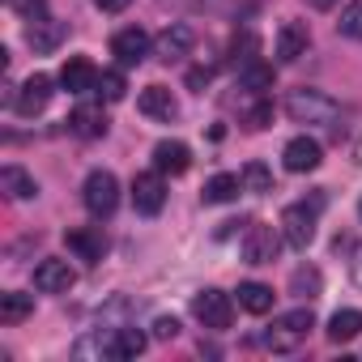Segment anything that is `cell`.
Wrapping results in <instances>:
<instances>
[{
	"label": "cell",
	"instance_id": "1",
	"mask_svg": "<svg viewBox=\"0 0 362 362\" xmlns=\"http://www.w3.org/2000/svg\"><path fill=\"white\" fill-rule=\"evenodd\" d=\"M320 209H324V197H311V205L298 201V205H286V209H281V235H286L290 247H298V252L311 247V239H315V222H320Z\"/></svg>",
	"mask_w": 362,
	"mask_h": 362
},
{
	"label": "cell",
	"instance_id": "2",
	"mask_svg": "<svg viewBox=\"0 0 362 362\" xmlns=\"http://www.w3.org/2000/svg\"><path fill=\"white\" fill-rule=\"evenodd\" d=\"M315 328V315H311V307H298V311H286L281 320H273V328L264 332V345L273 349V354H294L303 341H307V332Z\"/></svg>",
	"mask_w": 362,
	"mask_h": 362
},
{
	"label": "cell",
	"instance_id": "3",
	"mask_svg": "<svg viewBox=\"0 0 362 362\" xmlns=\"http://www.w3.org/2000/svg\"><path fill=\"white\" fill-rule=\"evenodd\" d=\"M286 115L294 124H337L341 107L320 90H290L286 94Z\"/></svg>",
	"mask_w": 362,
	"mask_h": 362
},
{
	"label": "cell",
	"instance_id": "4",
	"mask_svg": "<svg viewBox=\"0 0 362 362\" xmlns=\"http://www.w3.org/2000/svg\"><path fill=\"white\" fill-rule=\"evenodd\" d=\"M81 201L94 218H111L119 205V179L111 170H90L86 184H81Z\"/></svg>",
	"mask_w": 362,
	"mask_h": 362
},
{
	"label": "cell",
	"instance_id": "5",
	"mask_svg": "<svg viewBox=\"0 0 362 362\" xmlns=\"http://www.w3.org/2000/svg\"><path fill=\"white\" fill-rule=\"evenodd\" d=\"M281 239L286 235H277V226H264V222H252L247 226V235H243V260L247 264H273L277 260V252H281Z\"/></svg>",
	"mask_w": 362,
	"mask_h": 362
},
{
	"label": "cell",
	"instance_id": "6",
	"mask_svg": "<svg viewBox=\"0 0 362 362\" xmlns=\"http://www.w3.org/2000/svg\"><path fill=\"white\" fill-rule=\"evenodd\" d=\"M192 315H197L205 328L222 332V328H230V320H235V303H230V294H222V290H201V294L192 298Z\"/></svg>",
	"mask_w": 362,
	"mask_h": 362
},
{
	"label": "cell",
	"instance_id": "7",
	"mask_svg": "<svg viewBox=\"0 0 362 362\" xmlns=\"http://www.w3.org/2000/svg\"><path fill=\"white\" fill-rule=\"evenodd\" d=\"M132 205L145 218L162 214V205H166V179H162V170H145V175L132 179Z\"/></svg>",
	"mask_w": 362,
	"mask_h": 362
},
{
	"label": "cell",
	"instance_id": "8",
	"mask_svg": "<svg viewBox=\"0 0 362 362\" xmlns=\"http://www.w3.org/2000/svg\"><path fill=\"white\" fill-rule=\"evenodd\" d=\"M77 286V273L69 260H39L35 264V290L39 294H69Z\"/></svg>",
	"mask_w": 362,
	"mask_h": 362
},
{
	"label": "cell",
	"instance_id": "9",
	"mask_svg": "<svg viewBox=\"0 0 362 362\" xmlns=\"http://www.w3.org/2000/svg\"><path fill=\"white\" fill-rule=\"evenodd\" d=\"M47 103H52V77H47V73H35V77L22 81V90H18V98H13V111L30 119V115H39Z\"/></svg>",
	"mask_w": 362,
	"mask_h": 362
},
{
	"label": "cell",
	"instance_id": "10",
	"mask_svg": "<svg viewBox=\"0 0 362 362\" xmlns=\"http://www.w3.org/2000/svg\"><path fill=\"white\" fill-rule=\"evenodd\" d=\"M197 47V35H192V26H166L158 39H153V56L158 60H184L188 52Z\"/></svg>",
	"mask_w": 362,
	"mask_h": 362
},
{
	"label": "cell",
	"instance_id": "11",
	"mask_svg": "<svg viewBox=\"0 0 362 362\" xmlns=\"http://www.w3.org/2000/svg\"><path fill=\"white\" fill-rule=\"evenodd\" d=\"M149 35L141 30V26H128V30H119L115 39H111V52H115V60L124 64V69H132V64H141L145 56H149Z\"/></svg>",
	"mask_w": 362,
	"mask_h": 362
},
{
	"label": "cell",
	"instance_id": "12",
	"mask_svg": "<svg viewBox=\"0 0 362 362\" xmlns=\"http://www.w3.org/2000/svg\"><path fill=\"white\" fill-rule=\"evenodd\" d=\"M281 158H286V170L307 175V170H315V166H320L324 149H320V141H315V136H294V141L281 149Z\"/></svg>",
	"mask_w": 362,
	"mask_h": 362
},
{
	"label": "cell",
	"instance_id": "13",
	"mask_svg": "<svg viewBox=\"0 0 362 362\" xmlns=\"http://www.w3.org/2000/svg\"><path fill=\"white\" fill-rule=\"evenodd\" d=\"M307 47H311V30H307L303 22H286V26L277 30V60H281V64L303 60Z\"/></svg>",
	"mask_w": 362,
	"mask_h": 362
},
{
	"label": "cell",
	"instance_id": "14",
	"mask_svg": "<svg viewBox=\"0 0 362 362\" xmlns=\"http://www.w3.org/2000/svg\"><path fill=\"white\" fill-rule=\"evenodd\" d=\"M107 111L103 107H94V103H81V107H73V115H69V132H77V136H86V141H98V136H107Z\"/></svg>",
	"mask_w": 362,
	"mask_h": 362
},
{
	"label": "cell",
	"instance_id": "15",
	"mask_svg": "<svg viewBox=\"0 0 362 362\" xmlns=\"http://www.w3.org/2000/svg\"><path fill=\"white\" fill-rule=\"evenodd\" d=\"M60 86H64L69 94H86V90L98 86V69H94L86 56H69L64 69H60Z\"/></svg>",
	"mask_w": 362,
	"mask_h": 362
},
{
	"label": "cell",
	"instance_id": "16",
	"mask_svg": "<svg viewBox=\"0 0 362 362\" xmlns=\"http://www.w3.org/2000/svg\"><path fill=\"white\" fill-rule=\"evenodd\" d=\"M153 166H158L162 175H184V170L192 166V149H188L184 141H158V145H153Z\"/></svg>",
	"mask_w": 362,
	"mask_h": 362
},
{
	"label": "cell",
	"instance_id": "17",
	"mask_svg": "<svg viewBox=\"0 0 362 362\" xmlns=\"http://www.w3.org/2000/svg\"><path fill=\"white\" fill-rule=\"evenodd\" d=\"M64 35H69V26H64V22H56V18H39L35 26H26V43H30L39 56L56 52V47L64 43Z\"/></svg>",
	"mask_w": 362,
	"mask_h": 362
},
{
	"label": "cell",
	"instance_id": "18",
	"mask_svg": "<svg viewBox=\"0 0 362 362\" xmlns=\"http://www.w3.org/2000/svg\"><path fill=\"white\" fill-rule=\"evenodd\" d=\"M136 107H141V115H149V119H166V124L179 115V103H175V94H170L166 86H149V90H141Z\"/></svg>",
	"mask_w": 362,
	"mask_h": 362
},
{
	"label": "cell",
	"instance_id": "19",
	"mask_svg": "<svg viewBox=\"0 0 362 362\" xmlns=\"http://www.w3.org/2000/svg\"><path fill=\"white\" fill-rule=\"evenodd\" d=\"M64 243H69V252H77V260H103V252H107V239H103V230H90V226H73V230H64Z\"/></svg>",
	"mask_w": 362,
	"mask_h": 362
},
{
	"label": "cell",
	"instance_id": "20",
	"mask_svg": "<svg viewBox=\"0 0 362 362\" xmlns=\"http://www.w3.org/2000/svg\"><path fill=\"white\" fill-rule=\"evenodd\" d=\"M145 332L141 328H111L107 332V358H136L145 354Z\"/></svg>",
	"mask_w": 362,
	"mask_h": 362
},
{
	"label": "cell",
	"instance_id": "21",
	"mask_svg": "<svg viewBox=\"0 0 362 362\" xmlns=\"http://www.w3.org/2000/svg\"><path fill=\"white\" fill-rule=\"evenodd\" d=\"M0 188H5L13 201H35V197H39L35 175H26L22 166H5V170H0Z\"/></svg>",
	"mask_w": 362,
	"mask_h": 362
},
{
	"label": "cell",
	"instance_id": "22",
	"mask_svg": "<svg viewBox=\"0 0 362 362\" xmlns=\"http://www.w3.org/2000/svg\"><path fill=\"white\" fill-rule=\"evenodd\" d=\"M290 294H294V298H307V303L320 298V294H324V273H320L315 264H298V269L290 273Z\"/></svg>",
	"mask_w": 362,
	"mask_h": 362
},
{
	"label": "cell",
	"instance_id": "23",
	"mask_svg": "<svg viewBox=\"0 0 362 362\" xmlns=\"http://www.w3.org/2000/svg\"><path fill=\"white\" fill-rule=\"evenodd\" d=\"M354 337H362V311L345 307V311H337V315L328 320V341H332V345H349Z\"/></svg>",
	"mask_w": 362,
	"mask_h": 362
},
{
	"label": "cell",
	"instance_id": "24",
	"mask_svg": "<svg viewBox=\"0 0 362 362\" xmlns=\"http://www.w3.org/2000/svg\"><path fill=\"white\" fill-rule=\"evenodd\" d=\"M239 307L252 311V315L273 311V286H264V281H243V286H239Z\"/></svg>",
	"mask_w": 362,
	"mask_h": 362
},
{
	"label": "cell",
	"instance_id": "25",
	"mask_svg": "<svg viewBox=\"0 0 362 362\" xmlns=\"http://www.w3.org/2000/svg\"><path fill=\"white\" fill-rule=\"evenodd\" d=\"M30 311H35V298L30 294H22V290L0 294V324H22Z\"/></svg>",
	"mask_w": 362,
	"mask_h": 362
},
{
	"label": "cell",
	"instance_id": "26",
	"mask_svg": "<svg viewBox=\"0 0 362 362\" xmlns=\"http://www.w3.org/2000/svg\"><path fill=\"white\" fill-rule=\"evenodd\" d=\"M239 188H243L239 175H214L209 184H205V205H226V201L239 197Z\"/></svg>",
	"mask_w": 362,
	"mask_h": 362
},
{
	"label": "cell",
	"instance_id": "27",
	"mask_svg": "<svg viewBox=\"0 0 362 362\" xmlns=\"http://www.w3.org/2000/svg\"><path fill=\"white\" fill-rule=\"evenodd\" d=\"M239 81H243V90L264 94V90H273V64L252 60V64H243V69H239Z\"/></svg>",
	"mask_w": 362,
	"mask_h": 362
},
{
	"label": "cell",
	"instance_id": "28",
	"mask_svg": "<svg viewBox=\"0 0 362 362\" xmlns=\"http://www.w3.org/2000/svg\"><path fill=\"white\" fill-rule=\"evenodd\" d=\"M239 179H243V188H247V192H273V175H269L264 162H247Z\"/></svg>",
	"mask_w": 362,
	"mask_h": 362
},
{
	"label": "cell",
	"instance_id": "29",
	"mask_svg": "<svg viewBox=\"0 0 362 362\" xmlns=\"http://www.w3.org/2000/svg\"><path fill=\"white\" fill-rule=\"evenodd\" d=\"M107 103H119L124 94H128V81H124V73L119 69H107V73H98V86H94Z\"/></svg>",
	"mask_w": 362,
	"mask_h": 362
},
{
	"label": "cell",
	"instance_id": "30",
	"mask_svg": "<svg viewBox=\"0 0 362 362\" xmlns=\"http://www.w3.org/2000/svg\"><path fill=\"white\" fill-rule=\"evenodd\" d=\"M256 52H260V39L252 35V30H243V35H235V43H230V60L243 69V64H252L256 60Z\"/></svg>",
	"mask_w": 362,
	"mask_h": 362
},
{
	"label": "cell",
	"instance_id": "31",
	"mask_svg": "<svg viewBox=\"0 0 362 362\" xmlns=\"http://www.w3.org/2000/svg\"><path fill=\"white\" fill-rule=\"evenodd\" d=\"M337 30H341L345 39H362V0H349V5H345Z\"/></svg>",
	"mask_w": 362,
	"mask_h": 362
},
{
	"label": "cell",
	"instance_id": "32",
	"mask_svg": "<svg viewBox=\"0 0 362 362\" xmlns=\"http://www.w3.org/2000/svg\"><path fill=\"white\" fill-rule=\"evenodd\" d=\"M153 337H158V341H175V337H179V320H175V315H158V320H153Z\"/></svg>",
	"mask_w": 362,
	"mask_h": 362
},
{
	"label": "cell",
	"instance_id": "33",
	"mask_svg": "<svg viewBox=\"0 0 362 362\" xmlns=\"http://www.w3.org/2000/svg\"><path fill=\"white\" fill-rule=\"evenodd\" d=\"M269 119H273V107L269 103H260V107L247 111V128H269Z\"/></svg>",
	"mask_w": 362,
	"mask_h": 362
},
{
	"label": "cell",
	"instance_id": "34",
	"mask_svg": "<svg viewBox=\"0 0 362 362\" xmlns=\"http://www.w3.org/2000/svg\"><path fill=\"white\" fill-rule=\"evenodd\" d=\"M209 81H214V69H209V64H205V69H192V73H188V86H192V90H205Z\"/></svg>",
	"mask_w": 362,
	"mask_h": 362
},
{
	"label": "cell",
	"instance_id": "35",
	"mask_svg": "<svg viewBox=\"0 0 362 362\" xmlns=\"http://www.w3.org/2000/svg\"><path fill=\"white\" fill-rule=\"evenodd\" d=\"M22 13H26L30 22H39V18L47 13V0H22Z\"/></svg>",
	"mask_w": 362,
	"mask_h": 362
},
{
	"label": "cell",
	"instance_id": "36",
	"mask_svg": "<svg viewBox=\"0 0 362 362\" xmlns=\"http://www.w3.org/2000/svg\"><path fill=\"white\" fill-rule=\"evenodd\" d=\"M94 5H98L103 13H124V9L132 5V0H94Z\"/></svg>",
	"mask_w": 362,
	"mask_h": 362
},
{
	"label": "cell",
	"instance_id": "37",
	"mask_svg": "<svg viewBox=\"0 0 362 362\" xmlns=\"http://www.w3.org/2000/svg\"><path fill=\"white\" fill-rule=\"evenodd\" d=\"M349 277H354V286H362V247H358L354 260H349Z\"/></svg>",
	"mask_w": 362,
	"mask_h": 362
},
{
	"label": "cell",
	"instance_id": "38",
	"mask_svg": "<svg viewBox=\"0 0 362 362\" xmlns=\"http://www.w3.org/2000/svg\"><path fill=\"white\" fill-rule=\"evenodd\" d=\"M307 5H311V9H332L337 0H307Z\"/></svg>",
	"mask_w": 362,
	"mask_h": 362
},
{
	"label": "cell",
	"instance_id": "39",
	"mask_svg": "<svg viewBox=\"0 0 362 362\" xmlns=\"http://www.w3.org/2000/svg\"><path fill=\"white\" fill-rule=\"evenodd\" d=\"M354 162H362V136L354 141Z\"/></svg>",
	"mask_w": 362,
	"mask_h": 362
},
{
	"label": "cell",
	"instance_id": "40",
	"mask_svg": "<svg viewBox=\"0 0 362 362\" xmlns=\"http://www.w3.org/2000/svg\"><path fill=\"white\" fill-rule=\"evenodd\" d=\"M358 218H362V201H358Z\"/></svg>",
	"mask_w": 362,
	"mask_h": 362
}]
</instances>
